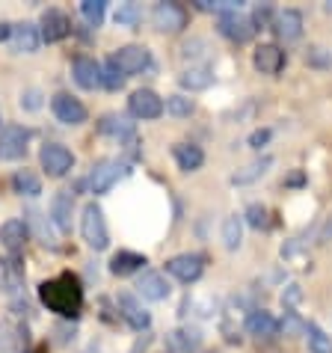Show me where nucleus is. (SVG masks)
Here are the masks:
<instances>
[{
    "instance_id": "obj_5",
    "label": "nucleus",
    "mask_w": 332,
    "mask_h": 353,
    "mask_svg": "<svg viewBox=\"0 0 332 353\" xmlns=\"http://www.w3.org/2000/svg\"><path fill=\"white\" fill-rule=\"evenodd\" d=\"M30 131L24 125H3L0 128V161H18L27 154Z\"/></svg>"
},
{
    "instance_id": "obj_44",
    "label": "nucleus",
    "mask_w": 332,
    "mask_h": 353,
    "mask_svg": "<svg viewBox=\"0 0 332 353\" xmlns=\"http://www.w3.org/2000/svg\"><path fill=\"white\" fill-rule=\"evenodd\" d=\"M9 30H12V27H6V24H0V42H3V39H9Z\"/></svg>"
},
{
    "instance_id": "obj_11",
    "label": "nucleus",
    "mask_w": 332,
    "mask_h": 353,
    "mask_svg": "<svg viewBox=\"0 0 332 353\" xmlns=\"http://www.w3.org/2000/svg\"><path fill=\"white\" fill-rule=\"evenodd\" d=\"M9 45H12L15 54H36L39 45H42V30L30 21L12 24V30H9Z\"/></svg>"
},
{
    "instance_id": "obj_25",
    "label": "nucleus",
    "mask_w": 332,
    "mask_h": 353,
    "mask_svg": "<svg viewBox=\"0 0 332 353\" xmlns=\"http://www.w3.org/2000/svg\"><path fill=\"white\" fill-rule=\"evenodd\" d=\"M247 330L252 332V336H258V339H270V336H276L279 332V321L273 318L270 312L256 309V312H249V318H247Z\"/></svg>"
},
{
    "instance_id": "obj_40",
    "label": "nucleus",
    "mask_w": 332,
    "mask_h": 353,
    "mask_svg": "<svg viewBox=\"0 0 332 353\" xmlns=\"http://www.w3.org/2000/svg\"><path fill=\"white\" fill-rule=\"evenodd\" d=\"M252 24L258 27H273V6L270 3H258L256 9H252Z\"/></svg>"
},
{
    "instance_id": "obj_3",
    "label": "nucleus",
    "mask_w": 332,
    "mask_h": 353,
    "mask_svg": "<svg viewBox=\"0 0 332 353\" xmlns=\"http://www.w3.org/2000/svg\"><path fill=\"white\" fill-rule=\"evenodd\" d=\"M39 163L51 179H63V175L74 170V154L63 143H45L42 152H39Z\"/></svg>"
},
{
    "instance_id": "obj_41",
    "label": "nucleus",
    "mask_w": 332,
    "mask_h": 353,
    "mask_svg": "<svg viewBox=\"0 0 332 353\" xmlns=\"http://www.w3.org/2000/svg\"><path fill=\"white\" fill-rule=\"evenodd\" d=\"M270 137H273L270 128H258V131H252V134H249V140H247V143H249V149L261 152V149H264V145L270 143Z\"/></svg>"
},
{
    "instance_id": "obj_34",
    "label": "nucleus",
    "mask_w": 332,
    "mask_h": 353,
    "mask_svg": "<svg viewBox=\"0 0 332 353\" xmlns=\"http://www.w3.org/2000/svg\"><path fill=\"white\" fill-rule=\"evenodd\" d=\"M306 65L309 68H320V72L332 68V48H326V45H311L309 51H306Z\"/></svg>"
},
{
    "instance_id": "obj_7",
    "label": "nucleus",
    "mask_w": 332,
    "mask_h": 353,
    "mask_svg": "<svg viewBox=\"0 0 332 353\" xmlns=\"http://www.w3.org/2000/svg\"><path fill=\"white\" fill-rule=\"evenodd\" d=\"M125 175H128V166H125L122 161H101V163H95L92 172H90V190L95 196H101L119 179H125Z\"/></svg>"
},
{
    "instance_id": "obj_16",
    "label": "nucleus",
    "mask_w": 332,
    "mask_h": 353,
    "mask_svg": "<svg viewBox=\"0 0 332 353\" xmlns=\"http://www.w3.org/2000/svg\"><path fill=\"white\" fill-rule=\"evenodd\" d=\"M72 33V21L60 9H45L42 12V42H63Z\"/></svg>"
},
{
    "instance_id": "obj_28",
    "label": "nucleus",
    "mask_w": 332,
    "mask_h": 353,
    "mask_svg": "<svg viewBox=\"0 0 332 353\" xmlns=\"http://www.w3.org/2000/svg\"><path fill=\"white\" fill-rule=\"evenodd\" d=\"M273 166V158L270 154H261V158H256L252 163H247L243 170H238L231 175V184H252V181H258L261 175H264L267 170Z\"/></svg>"
},
{
    "instance_id": "obj_45",
    "label": "nucleus",
    "mask_w": 332,
    "mask_h": 353,
    "mask_svg": "<svg viewBox=\"0 0 332 353\" xmlns=\"http://www.w3.org/2000/svg\"><path fill=\"white\" fill-rule=\"evenodd\" d=\"M326 9H329V12H332V3H326Z\"/></svg>"
},
{
    "instance_id": "obj_13",
    "label": "nucleus",
    "mask_w": 332,
    "mask_h": 353,
    "mask_svg": "<svg viewBox=\"0 0 332 353\" xmlns=\"http://www.w3.org/2000/svg\"><path fill=\"white\" fill-rule=\"evenodd\" d=\"M116 306H119L122 318L131 323V330L143 332V330H149V327H152V315L143 309V303L136 300L134 294H119V297H116Z\"/></svg>"
},
{
    "instance_id": "obj_37",
    "label": "nucleus",
    "mask_w": 332,
    "mask_h": 353,
    "mask_svg": "<svg viewBox=\"0 0 332 353\" xmlns=\"http://www.w3.org/2000/svg\"><path fill=\"white\" fill-rule=\"evenodd\" d=\"M243 220H247L252 229H267V225H270L267 208H264V205H258V202H252V205H249L247 214H243Z\"/></svg>"
},
{
    "instance_id": "obj_2",
    "label": "nucleus",
    "mask_w": 332,
    "mask_h": 353,
    "mask_svg": "<svg viewBox=\"0 0 332 353\" xmlns=\"http://www.w3.org/2000/svg\"><path fill=\"white\" fill-rule=\"evenodd\" d=\"M81 234H83L86 247L95 250V252H101V250L110 247V232H107L104 211L95 202L83 205V211H81Z\"/></svg>"
},
{
    "instance_id": "obj_29",
    "label": "nucleus",
    "mask_w": 332,
    "mask_h": 353,
    "mask_svg": "<svg viewBox=\"0 0 332 353\" xmlns=\"http://www.w3.org/2000/svg\"><path fill=\"white\" fill-rule=\"evenodd\" d=\"M222 243H226L229 252L240 250V243H243V217L240 214H229V217L222 220Z\"/></svg>"
},
{
    "instance_id": "obj_43",
    "label": "nucleus",
    "mask_w": 332,
    "mask_h": 353,
    "mask_svg": "<svg viewBox=\"0 0 332 353\" xmlns=\"http://www.w3.org/2000/svg\"><path fill=\"white\" fill-rule=\"evenodd\" d=\"M329 241H332V217H326L324 229H320V234H318V243H329Z\"/></svg>"
},
{
    "instance_id": "obj_33",
    "label": "nucleus",
    "mask_w": 332,
    "mask_h": 353,
    "mask_svg": "<svg viewBox=\"0 0 332 353\" xmlns=\"http://www.w3.org/2000/svg\"><path fill=\"white\" fill-rule=\"evenodd\" d=\"M125 77H128V74H125L122 68L116 65L113 57L101 65V86H107V90H113V92H116V90H122V86H125Z\"/></svg>"
},
{
    "instance_id": "obj_35",
    "label": "nucleus",
    "mask_w": 332,
    "mask_h": 353,
    "mask_svg": "<svg viewBox=\"0 0 332 353\" xmlns=\"http://www.w3.org/2000/svg\"><path fill=\"white\" fill-rule=\"evenodd\" d=\"M193 110H196V104H193V98H187V95H169L166 98V113L175 116V119H187Z\"/></svg>"
},
{
    "instance_id": "obj_42",
    "label": "nucleus",
    "mask_w": 332,
    "mask_h": 353,
    "mask_svg": "<svg viewBox=\"0 0 332 353\" xmlns=\"http://www.w3.org/2000/svg\"><path fill=\"white\" fill-rule=\"evenodd\" d=\"M39 98H42V95H39V90H27V92L21 95V107H27V110H36V107L42 104Z\"/></svg>"
},
{
    "instance_id": "obj_21",
    "label": "nucleus",
    "mask_w": 332,
    "mask_h": 353,
    "mask_svg": "<svg viewBox=\"0 0 332 353\" xmlns=\"http://www.w3.org/2000/svg\"><path fill=\"white\" fill-rule=\"evenodd\" d=\"M0 243H3L12 256H18L27 243V223L24 220H6L0 225Z\"/></svg>"
},
{
    "instance_id": "obj_31",
    "label": "nucleus",
    "mask_w": 332,
    "mask_h": 353,
    "mask_svg": "<svg viewBox=\"0 0 332 353\" xmlns=\"http://www.w3.org/2000/svg\"><path fill=\"white\" fill-rule=\"evenodd\" d=\"M306 339H309V353H332V336L320 330L318 323H309Z\"/></svg>"
},
{
    "instance_id": "obj_9",
    "label": "nucleus",
    "mask_w": 332,
    "mask_h": 353,
    "mask_svg": "<svg viewBox=\"0 0 332 353\" xmlns=\"http://www.w3.org/2000/svg\"><path fill=\"white\" fill-rule=\"evenodd\" d=\"M128 107H131V116H136V119H143V122L158 119V116H163V110H166L163 98L154 90H136V92H131Z\"/></svg>"
},
{
    "instance_id": "obj_19",
    "label": "nucleus",
    "mask_w": 332,
    "mask_h": 353,
    "mask_svg": "<svg viewBox=\"0 0 332 353\" xmlns=\"http://www.w3.org/2000/svg\"><path fill=\"white\" fill-rule=\"evenodd\" d=\"M72 74L81 90H98L101 86V65L95 63L92 57H77L72 65Z\"/></svg>"
},
{
    "instance_id": "obj_32",
    "label": "nucleus",
    "mask_w": 332,
    "mask_h": 353,
    "mask_svg": "<svg viewBox=\"0 0 332 353\" xmlns=\"http://www.w3.org/2000/svg\"><path fill=\"white\" fill-rule=\"evenodd\" d=\"M113 21L119 27H136L143 21L140 3H119V6H116V12H113Z\"/></svg>"
},
{
    "instance_id": "obj_8",
    "label": "nucleus",
    "mask_w": 332,
    "mask_h": 353,
    "mask_svg": "<svg viewBox=\"0 0 332 353\" xmlns=\"http://www.w3.org/2000/svg\"><path fill=\"white\" fill-rule=\"evenodd\" d=\"M51 110L56 116V122H63V125H83L86 116H90L81 98H74L68 92H56L51 98Z\"/></svg>"
},
{
    "instance_id": "obj_1",
    "label": "nucleus",
    "mask_w": 332,
    "mask_h": 353,
    "mask_svg": "<svg viewBox=\"0 0 332 353\" xmlns=\"http://www.w3.org/2000/svg\"><path fill=\"white\" fill-rule=\"evenodd\" d=\"M39 300L48 312L60 318H77L83 309V285L74 273H60L39 285Z\"/></svg>"
},
{
    "instance_id": "obj_22",
    "label": "nucleus",
    "mask_w": 332,
    "mask_h": 353,
    "mask_svg": "<svg viewBox=\"0 0 332 353\" xmlns=\"http://www.w3.org/2000/svg\"><path fill=\"white\" fill-rule=\"evenodd\" d=\"M172 158H175V163H178L181 172H196L199 166L205 163V152L199 149V145H193V143H175L172 145Z\"/></svg>"
},
{
    "instance_id": "obj_10",
    "label": "nucleus",
    "mask_w": 332,
    "mask_h": 353,
    "mask_svg": "<svg viewBox=\"0 0 332 353\" xmlns=\"http://www.w3.org/2000/svg\"><path fill=\"white\" fill-rule=\"evenodd\" d=\"M113 60L125 74H140L152 65V54H149V48H143V45H125L113 54Z\"/></svg>"
},
{
    "instance_id": "obj_15",
    "label": "nucleus",
    "mask_w": 332,
    "mask_h": 353,
    "mask_svg": "<svg viewBox=\"0 0 332 353\" xmlns=\"http://www.w3.org/2000/svg\"><path fill=\"white\" fill-rule=\"evenodd\" d=\"M136 294H140L143 300L160 303L169 297V282H166V276L158 270H143V276L136 279Z\"/></svg>"
},
{
    "instance_id": "obj_30",
    "label": "nucleus",
    "mask_w": 332,
    "mask_h": 353,
    "mask_svg": "<svg viewBox=\"0 0 332 353\" xmlns=\"http://www.w3.org/2000/svg\"><path fill=\"white\" fill-rule=\"evenodd\" d=\"M12 188L18 196H39L42 193V179L33 170H18L12 175Z\"/></svg>"
},
{
    "instance_id": "obj_39",
    "label": "nucleus",
    "mask_w": 332,
    "mask_h": 353,
    "mask_svg": "<svg viewBox=\"0 0 332 353\" xmlns=\"http://www.w3.org/2000/svg\"><path fill=\"white\" fill-rule=\"evenodd\" d=\"M302 297H306V294H302V288L297 285V282H291V285H285V291H282V306L291 312L294 306H300Z\"/></svg>"
},
{
    "instance_id": "obj_23",
    "label": "nucleus",
    "mask_w": 332,
    "mask_h": 353,
    "mask_svg": "<svg viewBox=\"0 0 332 353\" xmlns=\"http://www.w3.org/2000/svg\"><path fill=\"white\" fill-rule=\"evenodd\" d=\"M178 83L187 92H202V90H208V86L214 83V68L211 65H190V68H184L181 72Z\"/></svg>"
},
{
    "instance_id": "obj_20",
    "label": "nucleus",
    "mask_w": 332,
    "mask_h": 353,
    "mask_svg": "<svg viewBox=\"0 0 332 353\" xmlns=\"http://www.w3.org/2000/svg\"><path fill=\"white\" fill-rule=\"evenodd\" d=\"M166 347L172 353H196L202 347V336L193 327H178V330L166 332Z\"/></svg>"
},
{
    "instance_id": "obj_36",
    "label": "nucleus",
    "mask_w": 332,
    "mask_h": 353,
    "mask_svg": "<svg viewBox=\"0 0 332 353\" xmlns=\"http://www.w3.org/2000/svg\"><path fill=\"white\" fill-rule=\"evenodd\" d=\"M81 12L83 18L90 21L92 27H98L104 21V15H107V0H83L81 3Z\"/></svg>"
},
{
    "instance_id": "obj_17",
    "label": "nucleus",
    "mask_w": 332,
    "mask_h": 353,
    "mask_svg": "<svg viewBox=\"0 0 332 353\" xmlns=\"http://www.w3.org/2000/svg\"><path fill=\"white\" fill-rule=\"evenodd\" d=\"M217 30L226 39H231V42H249L252 33H256V24H252V18H243L238 12V15H222Z\"/></svg>"
},
{
    "instance_id": "obj_14",
    "label": "nucleus",
    "mask_w": 332,
    "mask_h": 353,
    "mask_svg": "<svg viewBox=\"0 0 332 353\" xmlns=\"http://www.w3.org/2000/svg\"><path fill=\"white\" fill-rule=\"evenodd\" d=\"M252 65H256L258 74H279L282 65H285V51L279 45H258L252 51Z\"/></svg>"
},
{
    "instance_id": "obj_12",
    "label": "nucleus",
    "mask_w": 332,
    "mask_h": 353,
    "mask_svg": "<svg viewBox=\"0 0 332 353\" xmlns=\"http://www.w3.org/2000/svg\"><path fill=\"white\" fill-rule=\"evenodd\" d=\"M273 30L282 42H297L306 30V18H302L300 9H282V12L273 18Z\"/></svg>"
},
{
    "instance_id": "obj_24",
    "label": "nucleus",
    "mask_w": 332,
    "mask_h": 353,
    "mask_svg": "<svg viewBox=\"0 0 332 353\" xmlns=\"http://www.w3.org/2000/svg\"><path fill=\"white\" fill-rule=\"evenodd\" d=\"M143 264H145V256H140V252L119 250L110 259V273H113V276H131V273L143 270Z\"/></svg>"
},
{
    "instance_id": "obj_4",
    "label": "nucleus",
    "mask_w": 332,
    "mask_h": 353,
    "mask_svg": "<svg viewBox=\"0 0 332 353\" xmlns=\"http://www.w3.org/2000/svg\"><path fill=\"white\" fill-rule=\"evenodd\" d=\"M152 24L160 33H181L187 27V9L181 3H172V0H163L152 9Z\"/></svg>"
},
{
    "instance_id": "obj_26",
    "label": "nucleus",
    "mask_w": 332,
    "mask_h": 353,
    "mask_svg": "<svg viewBox=\"0 0 332 353\" xmlns=\"http://www.w3.org/2000/svg\"><path fill=\"white\" fill-rule=\"evenodd\" d=\"M24 282V268L15 256H9L6 261H0V291H18Z\"/></svg>"
},
{
    "instance_id": "obj_27",
    "label": "nucleus",
    "mask_w": 332,
    "mask_h": 353,
    "mask_svg": "<svg viewBox=\"0 0 332 353\" xmlns=\"http://www.w3.org/2000/svg\"><path fill=\"white\" fill-rule=\"evenodd\" d=\"M98 131L107 137H116V140H128V137H134V122H128L119 113H107V116H101Z\"/></svg>"
},
{
    "instance_id": "obj_38",
    "label": "nucleus",
    "mask_w": 332,
    "mask_h": 353,
    "mask_svg": "<svg viewBox=\"0 0 332 353\" xmlns=\"http://www.w3.org/2000/svg\"><path fill=\"white\" fill-rule=\"evenodd\" d=\"M279 327L285 330V336H300V332H306V330H309V323L302 321L297 312H285V318H282Z\"/></svg>"
},
{
    "instance_id": "obj_18",
    "label": "nucleus",
    "mask_w": 332,
    "mask_h": 353,
    "mask_svg": "<svg viewBox=\"0 0 332 353\" xmlns=\"http://www.w3.org/2000/svg\"><path fill=\"white\" fill-rule=\"evenodd\" d=\"M72 217H74V193L60 190L51 199V220L60 232H72Z\"/></svg>"
},
{
    "instance_id": "obj_6",
    "label": "nucleus",
    "mask_w": 332,
    "mask_h": 353,
    "mask_svg": "<svg viewBox=\"0 0 332 353\" xmlns=\"http://www.w3.org/2000/svg\"><path fill=\"white\" fill-rule=\"evenodd\" d=\"M166 273L190 285V282H196L205 273V256L202 252H181V256H172L166 261Z\"/></svg>"
}]
</instances>
